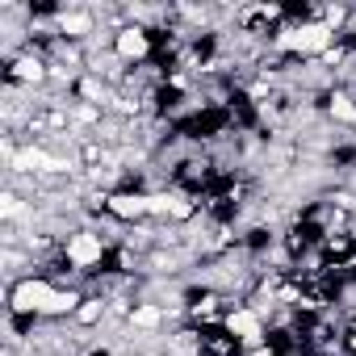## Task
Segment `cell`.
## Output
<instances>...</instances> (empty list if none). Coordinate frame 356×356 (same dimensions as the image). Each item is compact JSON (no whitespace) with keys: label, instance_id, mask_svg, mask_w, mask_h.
<instances>
[{"label":"cell","instance_id":"6da1fadb","mask_svg":"<svg viewBox=\"0 0 356 356\" xmlns=\"http://www.w3.org/2000/svg\"><path fill=\"white\" fill-rule=\"evenodd\" d=\"M222 331H227L243 352H252V348L268 343V339H264V335H268V318H264V310H256L252 302L231 306V310L222 314Z\"/></svg>","mask_w":356,"mask_h":356},{"label":"cell","instance_id":"7a4b0ae2","mask_svg":"<svg viewBox=\"0 0 356 356\" xmlns=\"http://www.w3.org/2000/svg\"><path fill=\"white\" fill-rule=\"evenodd\" d=\"M113 55L126 67H147V59L155 55V34L147 26H122L113 34Z\"/></svg>","mask_w":356,"mask_h":356}]
</instances>
